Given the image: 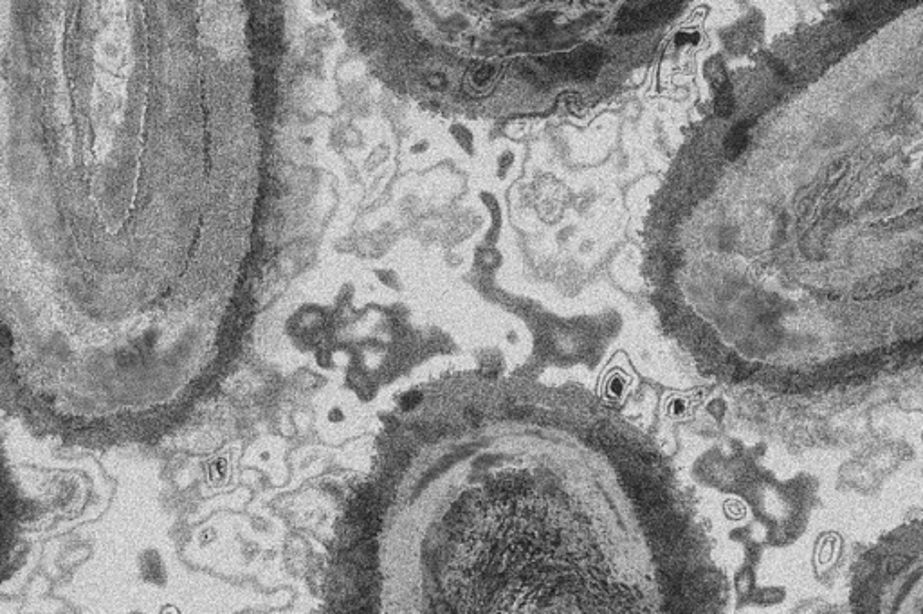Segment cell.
<instances>
[{"label": "cell", "mask_w": 923, "mask_h": 614, "mask_svg": "<svg viewBox=\"0 0 923 614\" xmlns=\"http://www.w3.org/2000/svg\"><path fill=\"white\" fill-rule=\"evenodd\" d=\"M541 64L549 67L552 73L565 74L568 78L588 82V80H594L599 71L603 69L604 53L594 46L585 47L576 53L550 56Z\"/></svg>", "instance_id": "6da1fadb"}, {"label": "cell", "mask_w": 923, "mask_h": 614, "mask_svg": "<svg viewBox=\"0 0 923 614\" xmlns=\"http://www.w3.org/2000/svg\"><path fill=\"white\" fill-rule=\"evenodd\" d=\"M680 8V0H662L653 6H648L644 10L626 11L619 17L617 22V33L619 35H631L639 33L644 29L653 28L660 22L673 17Z\"/></svg>", "instance_id": "7a4b0ae2"}, {"label": "cell", "mask_w": 923, "mask_h": 614, "mask_svg": "<svg viewBox=\"0 0 923 614\" xmlns=\"http://www.w3.org/2000/svg\"><path fill=\"white\" fill-rule=\"evenodd\" d=\"M8 485H6V479H4V472L0 469V569H2V564L6 562V551L10 550L11 546V508H10V497H8Z\"/></svg>", "instance_id": "3957f363"}, {"label": "cell", "mask_w": 923, "mask_h": 614, "mask_svg": "<svg viewBox=\"0 0 923 614\" xmlns=\"http://www.w3.org/2000/svg\"><path fill=\"white\" fill-rule=\"evenodd\" d=\"M754 125V119L747 118L740 121L736 127L732 128L729 132V136L725 139V155L731 159V161H736L749 146V132L750 127Z\"/></svg>", "instance_id": "277c9868"}, {"label": "cell", "mask_w": 923, "mask_h": 614, "mask_svg": "<svg viewBox=\"0 0 923 614\" xmlns=\"http://www.w3.org/2000/svg\"><path fill=\"white\" fill-rule=\"evenodd\" d=\"M734 110V96H732L731 83L725 82L718 87L714 98V112L718 118H729Z\"/></svg>", "instance_id": "5b68a950"}, {"label": "cell", "mask_w": 923, "mask_h": 614, "mask_svg": "<svg viewBox=\"0 0 923 614\" xmlns=\"http://www.w3.org/2000/svg\"><path fill=\"white\" fill-rule=\"evenodd\" d=\"M419 400H421V393H417V391L406 393V395L401 398V407H403V409H413V407L419 404Z\"/></svg>", "instance_id": "8992f818"}]
</instances>
